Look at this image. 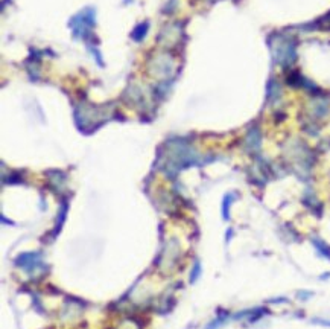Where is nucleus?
I'll list each match as a JSON object with an SVG mask.
<instances>
[{
    "mask_svg": "<svg viewBox=\"0 0 330 329\" xmlns=\"http://www.w3.org/2000/svg\"><path fill=\"white\" fill-rule=\"evenodd\" d=\"M274 60L280 66H289L295 61V43L289 37L277 35L276 43H269Z\"/></svg>",
    "mask_w": 330,
    "mask_h": 329,
    "instance_id": "1",
    "label": "nucleus"
},
{
    "mask_svg": "<svg viewBox=\"0 0 330 329\" xmlns=\"http://www.w3.org/2000/svg\"><path fill=\"white\" fill-rule=\"evenodd\" d=\"M245 142H247V146H248V149H251V151H259V149H260V142H262L260 131H259L257 128H253V130H250V133L247 134V139H245Z\"/></svg>",
    "mask_w": 330,
    "mask_h": 329,
    "instance_id": "2",
    "label": "nucleus"
},
{
    "mask_svg": "<svg viewBox=\"0 0 330 329\" xmlns=\"http://www.w3.org/2000/svg\"><path fill=\"white\" fill-rule=\"evenodd\" d=\"M312 242H313V247L316 249V252H318L322 258H325V259L330 261V247H328L324 241H321V239H312Z\"/></svg>",
    "mask_w": 330,
    "mask_h": 329,
    "instance_id": "3",
    "label": "nucleus"
},
{
    "mask_svg": "<svg viewBox=\"0 0 330 329\" xmlns=\"http://www.w3.org/2000/svg\"><path fill=\"white\" fill-rule=\"evenodd\" d=\"M282 90H280V86L277 84V81H269L268 84V101H272V99H277L280 96Z\"/></svg>",
    "mask_w": 330,
    "mask_h": 329,
    "instance_id": "4",
    "label": "nucleus"
},
{
    "mask_svg": "<svg viewBox=\"0 0 330 329\" xmlns=\"http://www.w3.org/2000/svg\"><path fill=\"white\" fill-rule=\"evenodd\" d=\"M235 198H236L235 194H227L224 197V203H223V216H224V219L230 218V206L235 201Z\"/></svg>",
    "mask_w": 330,
    "mask_h": 329,
    "instance_id": "5",
    "label": "nucleus"
},
{
    "mask_svg": "<svg viewBox=\"0 0 330 329\" xmlns=\"http://www.w3.org/2000/svg\"><path fill=\"white\" fill-rule=\"evenodd\" d=\"M148 23H143V25H139L134 31H133V34H131V37L136 40V41H140L143 37H145V34H146V31H148Z\"/></svg>",
    "mask_w": 330,
    "mask_h": 329,
    "instance_id": "6",
    "label": "nucleus"
},
{
    "mask_svg": "<svg viewBox=\"0 0 330 329\" xmlns=\"http://www.w3.org/2000/svg\"><path fill=\"white\" fill-rule=\"evenodd\" d=\"M198 274H199V264H195V268H193V274H192V278H190V281H192V282H193V281H196Z\"/></svg>",
    "mask_w": 330,
    "mask_h": 329,
    "instance_id": "7",
    "label": "nucleus"
},
{
    "mask_svg": "<svg viewBox=\"0 0 330 329\" xmlns=\"http://www.w3.org/2000/svg\"><path fill=\"white\" fill-rule=\"evenodd\" d=\"M310 296H312V293H306V291H300L298 293V299H307Z\"/></svg>",
    "mask_w": 330,
    "mask_h": 329,
    "instance_id": "8",
    "label": "nucleus"
}]
</instances>
